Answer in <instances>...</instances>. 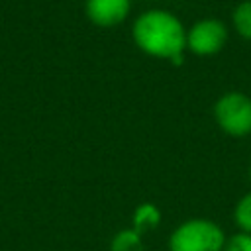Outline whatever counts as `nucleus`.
I'll return each instance as SVG.
<instances>
[{
    "instance_id": "nucleus-1",
    "label": "nucleus",
    "mask_w": 251,
    "mask_h": 251,
    "mask_svg": "<svg viewBox=\"0 0 251 251\" xmlns=\"http://www.w3.org/2000/svg\"><path fill=\"white\" fill-rule=\"evenodd\" d=\"M133 43L147 55L173 61L186 49V29L182 22L167 10L143 12L131 27Z\"/></svg>"
},
{
    "instance_id": "nucleus-2",
    "label": "nucleus",
    "mask_w": 251,
    "mask_h": 251,
    "mask_svg": "<svg viewBox=\"0 0 251 251\" xmlns=\"http://www.w3.org/2000/svg\"><path fill=\"white\" fill-rule=\"evenodd\" d=\"M226 235L222 227L206 218H192L175 227L169 237V251H222Z\"/></svg>"
},
{
    "instance_id": "nucleus-3",
    "label": "nucleus",
    "mask_w": 251,
    "mask_h": 251,
    "mask_svg": "<svg viewBox=\"0 0 251 251\" xmlns=\"http://www.w3.org/2000/svg\"><path fill=\"white\" fill-rule=\"evenodd\" d=\"M214 120L231 137L251 133V98L243 92H226L214 104Z\"/></svg>"
},
{
    "instance_id": "nucleus-4",
    "label": "nucleus",
    "mask_w": 251,
    "mask_h": 251,
    "mask_svg": "<svg viewBox=\"0 0 251 251\" xmlns=\"http://www.w3.org/2000/svg\"><path fill=\"white\" fill-rule=\"evenodd\" d=\"M226 41H227V29L224 22L216 18L198 20L186 31V47L200 57H212L220 53Z\"/></svg>"
},
{
    "instance_id": "nucleus-5",
    "label": "nucleus",
    "mask_w": 251,
    "mask_h": 251,
    "mask_svg": "<svg viewBox=\"0 0 251 251\" xmlns=\"http://www.w3.org/2000/svg\"><path fill=\"white\" fill-rule=\"evenodd\" d=\"M86 16L98 27H114L129 14V0H86Z\"/></svg>"
},
{
    "instance_id": "nucleus-6",
    "label": "nucleus",
    "mask_w": 251,
    "mask_h": 251,
    "mask_svg": "<svg viewBox=\"0 0 251 251\" xmlns=\"http://www.w3.org/2000/svg\"><path fill=\"white\" fill-rule=\"evenodd\" d=\"M159 222H161V212H159L157 206H153L149 202L137 206L135 212H133V229L141 235H143V231L155 227Z\"/></svg>"
},
{
    "instance_id": "nucleus-7",
    "label": "nucleus",
    "mask_w": 251,
    "mask_h": 251,
    "mask_svg": "<svg viewBox=\"0 0 251 251\" xmlns=\"http://www.w3.org/2000/svg\"><path fill=\"white\" fill-rule=\"evenodd\" d=\"M110 251H145L141 233H137L133 227L118 231L110 243Z\"/></svg>"
},
{
    "instance_id": "nucleus-8",
    "label": "nucleus",
    "mask_w": 251,
    "mask_h": 251,
    "mask_svg": "<svg viewBox=\"0 0 251 251\" xmlns=\"http://www.w3.org/2000/svg\"><path fill=\"white\" fill-rule=\"evenodd\" d=\"M231 22H233L235 31L243 39L251 41V0H245V2H241V4L235 6L233 16H231Z\"/></svg>"
},
{
    "instance_id": "nucleus-9",
    "label": "nucleus",
    "mask_w": 251,
    "mask_h": 251,
    "mask_svg": "<svg viewBox=\"0 0 251 251\" xmlns=\"http://www.w3.org/2000/svg\"><path fill=\"white\" fill-rule=\"evenodd\" d=\"M233 218H235V224L241 227V231L251 233V192L239 198L233 210Z\"/></svg>"
},
{
    "instance_id": "nucleus-10",
    "label": "nucleus",
    "mask_w": 251,
    "mask_h": 251,
    "mask_svg": "<svg viewBox=\"0 0 251 251\" xmlns=\"http://www.w3.org/2000/svg\"><path fill=\"white\" fill-rule=\"evenodd\" d=\"M222 251H251V233L239 231L235 235L226 237Z\"/></svg>"
},
{
    "instance_id": "nucleus-11",
    "label": "nucleus",
    "mask_w": 251,
    "mask_h": 251,
    "mask_svg": "<svg viewBox=\"0 0 251 251\" xmlns=\"http://www.w3.org/2000/svg\"><path fill=\"white\" fill-rule=\"evenodd\" d=\"M249 175H251V169H249Z\"/></svg>"
}]
</instances>
